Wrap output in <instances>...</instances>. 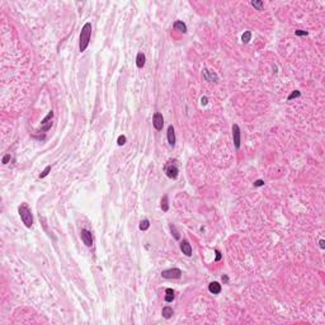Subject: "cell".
Listing matches in <instances>:
<instances>
[{"mask_svg":"<svg viewBox=\"0 0 325 325\" xmlns=\"http://www.w3.org/2000/svg\"><path fill=\"white\" fill-rule=\"evenodd\" d=\"M90 36H91V23H85L81 28L80 32V41H79V50L80 52H84L90 42Z\"/></svg>","mask_w":325,"mask_h":325,"instance_id":"1","label":"cell"},{"mask_svg":"<svg viewBox=\"0 0 325 325\" xmlns=\"http://www.w3.org/2000/svg\"><path fill=\"white\" fill-rule=\"evenodd\" d=\"M18 214H19V216H21V220H22V222L24 224L26 227H28V229L32 227L33 216H32V212H31V209H29L27 203H22L18 207Z\"/></svg>","mask_w":325,"mask_h":325,"instance_id":"2","label":"cell"},{"mask_svg":"<svg viewBox=\"0 0 325 325\" xmlns=\"http://www.w3.org/2000/svg\"><path fill=\"white\" fill-rule=\"evenodd\" d=\"M165 174L168 175V178L170 179H177L178 174H179V169H178V164L177 160H169L164 168Z\"/></svg>","mask_w":325,"mask_h":325,"instance_id":"3","label":"cell"},{"mask_svg":"<svg viewBox=\"0 0 325 325\" xmlns=\"http://www.w3.org/2000/svg\"><path fill=\"white\" fill-rule=\"evenodd\" d=\"M163 278L166 279H179L182 277V271L179 268H170V269H165L161 272Z\"/></svg>","mask_w":325,"mask_h":325,"instance_id":"4","label":"cell"},{"mask_svg":"<svg viewBox=\"0 0 325 325\" xmlns=\"http://www.w3.org/2000/svg\"><path fill=\"white\" fill-rule=\"evenodd\" d=\"M52 118H53V111H50L47 116L41 121V131L47 132L52 126Z\"/></svg>","mask_w":325,"mask_h":325,"instance_id":"5","label":"cell"},{"mask_svg":"<svg viewBox=\"0 0 325 325\" xmlns=\"http://www.w3.org/2000/svg\"><path fill=\"white\" fill-rule=\"evenodd\" d=\"M152 126L155 127L156 131H161L163 130V127H164V117H163L161 113H159V112L154 113V116H152Z\"/></svg>","mask_w":325,"mask_h":325,"instance_id":"6","label":"cell"},{"mask_svg":"<svg viewBox=\"0 0 325 325\" xmlns=\"http://www.w3.org/2000/svg\"><path fill=\"white\" fill-rule=\"evenodd\" d=\"M80 238H81L83 243H84L88 248H90V246L93 245V235H91V233H90L89 230H86V229H81Z\"/></svg>","mask_w":325,"mask_h":325,"instance_id":"7","label":"cell"},{"mask_svg":"<svg viewBox=\"0 0 325 325\" xmlns=\"http://www.w3.org/2000/svg\"><path fill=\"white\" fill-rule=\"evenodd\" d=\"M241 133H240V128L239 126L235 123L233 125V140H234V145L236 149H240V142H241Z\"/></svg>","mask_w":325,"mask_h":325,"instance_id":"8","label":"cell"},{"mask_svg":"<svg viewBox=\"0 0 325 325\" xmlns=\"http://www.w3.org/2000/svg\"><path fill=\"white\" fill-rule=\"evenodd\" d=\"M202 75H203V78H204L206 81H209V83H217L219 81V76L214 71H209L207 69H203L202 70Z\"/></svg>","mask_w":325,"mask_h":325,"instance_id":"9","label":"cell"},{"mask_svg":"<svg viewBox=\"0 0 325 325\" xmlns=\"http://www.w3.org/2000/svg\"><path fill=\"white\" fill-rule=\"evenodd\" d=\"M180 250H182L183 254L187 255V257L192 255V246H190V244H189L188 240H182V241H180Z\"/></svg>","mask_w":325,"mask_h":325,"instance_id":"10","label":"cell"},{"mask_svg":"<svg viewBox=\"0 0 325 325\" xmlns=\"http://www.w3.org/2000/svg\"><path fill=\"white\" fill-rule=\"evenodd\" d=\"M166 137H168V142H169L170 146H174V145H175V131H174V127L171 126V125L168 127Z\"/></svg>","mask_w":325,"mask_h":325,"instance_id":"11","label":"cell"},{"mask_svg":"<svg viewBox=\"0 0 325 325\" xmlns=\"http://www.w3.org/2000/svg\"><path fill=\"white\" fill-rule=\"evenodd\" d=\"M208 290H209V292L214 293V295H219L221 292V284L219 282H211V283H209V286H208Z\"/></svg>","mask_w":325,"mask_h":325,"instance_id":"12","label":"cell"},{"mask_svg":"<svg viewBox=\"0 0 325 325\" xmlns=\"http://www.w3.org/2000/svg\"><path fill=\"white\" fill-rule=\"evenodd\" d=\"M145 62H146V57H145V53L144 52H139L137 56H136V66L139 69H142L145 66Z\"/></svg>","mask_w":325,"mask_h":325,"instance_id":"13","label":"cell"},{"mask_svg":"<svg viewBox=\"0 0 325 325\" xmlns=\"http://www.w3.org/2000/svg\"><path fill=\"white\" fill-rule=\"evenodd\" d=\"M161 315H163V318H165V319H170L171 316L174 315V310L171 309L170 306H165V308H163V310H161Z\"/></svg>","mask_w":325,"mask_h":325,"instance_id":"14","label":"cell"},{"mask_svg":"<svg viewBox=\"0 0 325 325\" xmlns=\"http://www.w3.org/2000/svg\"><path fill=\"white\" fill-rule=\"evenodd\" d=\"M175 298V293L173 291V288H166L165 290V301L166 302H173Z\"/></svg>","mask_w":325,"mask_h":325,"instance_id":"15","label":"cell"},{"mask_svg":"<svg viewBox=\"0 0 325 325\" xmlns=\"http://www.w3.org/2000/svg\"><path fill=\"white\" fill-rule=\"evenodd\" d=\"M174 29H175V31H179V32H182V33H185V32H187V26H185V23H183L182 21H177V22L174 23Z\"/></svg>","mask_w":325,"mask_h":325,"instance_id":"16","label":"cell"},{"mask_svg":"<svg viewBox=\"0 0 325 325\" xmlns=\"http://www.w3.org/2000/svg\"><path fill=\"white\" fill-rule=\"evenodd\" d=\"M250 40H252V32L250 31H245L243 33V36H241V42L243 43H248Z\"/></svg>","mask_w":325,"mask_h":325,"instance_id":"17","label":"cell"},{"mask_svg":"<svg viewBox=\"0 0 325 325\" xmlns=\"http://www.w3.org/2000/svg\"><path fill=\"white\" fill-rule=\"evenodd\" d=\"M161 209H163L164 212H168V211H169V201H168V196H166V195L161 198Z\"/></svg>","mask_w":325,"mask_h":325,"instance_id":"18","label":"cell"},{"mask_svg":"<svg viewBox=\"0 0 325 325\" xmlns=\"http://www.w3.org/2000/svg\"><path fill=\"white\" fill-rule=\"evenodd\" d=\"M252 5H253L257 10H263V8H264V3L262 2V0H253Z\"/></svg>","mask_w":325,"mask_h":325,"instance_id":"19","label":"cell"},{"mask_svg":"<svg viewBox=\"0 0 325 325\" xmlns=\"http://www.w3.org/2000/svg\"><path fill=\"white\" fill-rule=\"evenodd\" d=\"M139 227H140V230H142V231H145V230H147V229L150 227V221L147 220V219H145V220H142L141 222H140V225H139Z\"/></svg>","mask_w":325,"mask_h":325,"instance_id":"20","label":"cell"},{"mask_svg":"<svg viewBox=\"0 0 325 325\" xmlns=\"http://www.w3.org/2000/svg\"><path fill=\"white\" fill-rule=\"evenodd\" d=\"M170 231H171V234L174 235V239H177V240L180 239V235H179V233L177 231V229H175V226H174L173 224H170Z\"/></svg>","mask_w":325,"mask_h":325,"instance_id":"21","label":"cell"},{"mask_svg":"<svg viewBox=\"0 0 325 325\" xmlns=\"http://www.w3.org/2000/svg\"><path fill=\"white\" fill-rule=\"evenodd\" d=\"M298 97H301V93L298 91V90H293L290 95H288V98H287V101H292V99H295V98H298Z\"/></svg>","mask_w":325,"mask_h":325,"instance_id":"22","label":"cell"},{"mask_svg":"<svg viewBox=\"0 0 325 325\" xmlns=\"http://www.w3.org/2000/svg\"><path fill=\"white\" fill-rule=\"evenodd\" d=\"M50 171H51V165H47V166L45 168V170L40 174V178H45V177H47Z\"/></svg>","mask_w":325,"mask_h":325,"instance_id":"23","label":"cell"},{"mask_svg":"<svg viewBox=\"0 0 325 325\" xmlns=\"http://www.w3.org/2000/svg\"><path fill=\"white\" fill-rule=\"evenodd\" d=\"M117 144H118V146H122V145H125V144H126V136L121 135V136L118 137V140H117Z\"/></svg>","mask_w":325,"mask_h":325,"instance_id":"24","label":"cell"},{"mask_svg":"<svg viewBox=\"0 0 325 325\" xmlns=\"http://www.w3.org/2000/svg\"><path fill=\"white\" fill-rule=\"evenodd\" d=\"M10 159H12L10 154H7V155H4V156H3V160H2V163L5 165V164H8V163L10 161Z\"/></svg>","mask_w":325,"mask_h":325,"instance_id":"25","label":"cell"},{"mask_svg":"<svg viewBox=\"0 0 325 325\" xmlns=\"http://www.w3.org/2000/svg\"><path fill=\"white\" fill-rule=\"evenodd\" d=\"M295 34H296V36H308L309 33H308L306 31H302V29H297V31H295Z\"/></svg>","mask_w":325,"mask_h":325,"instance_id":"26","label":"cell"},{"mask_svg":"<svg viewBox=\"0 0 325 325\" xmlns=\"http://www.w3.org/2000/svg\"><path fill=\"white\" fill-rule=\"evenodd\" d=\"M215 253H216V258H215V262H220L221 260V258H222V255H221V253H220V250H215Z\"/></svg>","mask_w":325,"mask_h":325,"instance_id":"27","label":"cell"},{"mask_svg":"<svg viewBox=\"0 0 325 325\" xmlns=\"http://www.w3.org/2000/svg\"><path fill=\"white\" fill-rule=\"evenodd\" d=\"M262 185H264V180L258 179V180L254 182V187H262Z\"/></svg>","mask_w":325,"mask_h":325,"instance_id":"28","label":"cell"},{"mask_svg":"<svg viewBox=\"0 0 325 325\" xmlns=\"http://www.w3.org/2000/svg\"><path fill=\"white\" fill-rule=\"evenodd\" d=\"M208 103V99H207V97H202V99H201V104L202 106H206Z\"/></svg>","mask_w":325,"mask_h":325,"instance_id":"29","label":"cell"},{"mask_svg":"<svg viewBox=\"0 0 325 325\" xmlns=\"http://www.w3.org/2000/svg\"><path fill=\"white\" fill-rule=\"evenodd\" d=\"M319 244H320V248H321V249H324V248H325V240H323V239H321Z\"/></svg>","mask_w":325,"mask_h":325,"instance_id":"30","label":"cell"},{"mask_svg":"<svg viewBox=\"0 0 325 325\" xmlns=\"http://www.w3.org/2000/svg\"><path fill=\"white\" fill-rule=\"evenodd\" d=\"M222 282H224V283H227V282H229V277H227V276H222Z\"/></svg>","mask_w":325,"mask_h":325,"instance_id":"31","label":"cell"}]
</instances>
